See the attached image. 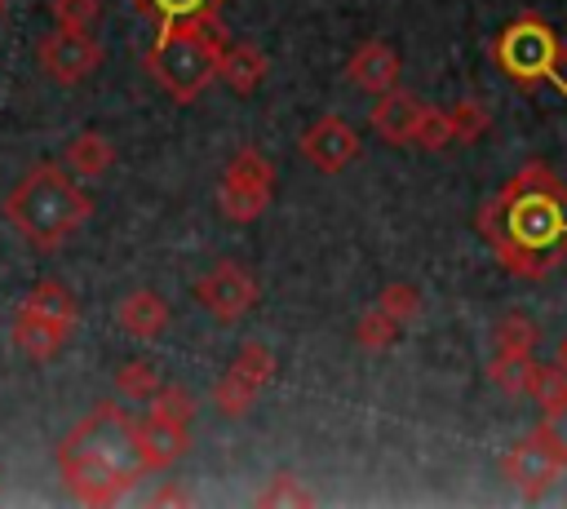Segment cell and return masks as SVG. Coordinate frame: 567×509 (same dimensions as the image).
<instances>
[{
  "mask_svg": "<svg viewBox=\"0 0 567 509\" xmlns=\"http://www.w3.org/2000/svg\"><path fill=\"white\" fill-rule=\"evenodd\" d=\"M487 376L501 394L509 398H527L532 394V381H536V363L532 354H518V350H496V359L487 363Z\"/></svg>",
  "mask_w": 567,
  "mask_h": 509,
  "instance_id": "ac0fdd59",
  "label": "cell"
},
{
  "mask_svg": "<svg viewBox=\"0 0 567 509\" xmlns=\"http://www.w3.org/2000/svg\"><path fill=\"white\" fill-rule=\"evenodd\" d=\"M49 13L62 31H93L102 18V0H49Z\"/></svg>",
  "mask_w": 567,
  "mask_h": 509,
  "instance_id": "f546056e",
  "label": "cell"
},
{
  "mask_svg": "<svg viewBox=\"0 0 567 509\" xmlns=\"http://www.w3.org/2000/svg\"><path fill=\"white\" fill-rule=\"evenodd\" d=\"M142 13H151L159 27L168 22H213L221 0H133Z\"/></svg>",
  "mask_w": 567,
  "mask_h": 509,
  "instance_id": "44dd1931",
  "label": "cell"
},
{
  "mask_svg": "<svg viewBox=\"0 0 567 509\" xmlns=\"http://www.w3.org/2000/svg\"><path fill=\"white\" fill-rule=\"evenodd\" d=\"M496 66L518 80V84H554L558 93H567L563 75H558V35L540 22V18H518L514 27L501 31L496 40Z\"/></svg>",
  "mask_w": 567,
  "mask_h": 509,
  "instance_id": "5b68a950",
  "label": "cell"
},
{
  "mask_svg": "<svg viewBox=\"0 0 567 509\" xmlns=\"http://www.w3.org/2000/svg\"><path fill=\"white\" fill-rule=\"evenodd\" d=\"M540 434H545V443L554 447V456L567 465V403H554V407H545Z\"/></svg>",
  "mask_w": 567,
  "mask_h": 509,
  "instance_id": "d6a6232c",
  "label": "cell"
},
{
  "mask_svg": "<svg viewBox=\"0 0 567 509\" xmlns=\"http://www.w3.org/2000/svg\"><path fill=\"white\" fill-rule=\"evenodd\" d=\"M195 301L217 319V323H239L257 305V279L239 261H217L199 283Z\"/></svg>",
  "mask_w": 567,
  "mask_h": 509,
  "instance_id": "ba28073f",
  "label": "cell"
},
{
  "mask_svg": "<svg viewBox=\"0 0 567 509\" xmlns=\"http://www.w3.org/2000/svg\"><path fill=\"white\" fill-rule=\"evenodd\" d=\"M478 230L505 270L540 279L567 257V186L549 168L532 164L478 212Z\"/></svg>",
  "mask_w": 567,
  "mask_h": 509,
  "instance_id": "6da1fadb",
  "label": "cell"
},
{
  "mask_svg": "<svg viewBox=\"0 0 567 509\" xmlns=\"http://www.w3.org/2000/svg\"><path fill=\"white\" fill-rule=\"evenodd\" d=\"M115 323L137 341H155L168 328V301L151 288H133L115 301Z\"/></svg>",
  "mask_w": 567,
  "mask_h": 509,
  "instance_id": "4fadbf2b",
  "label": "cell"
},
{
  "mask_svg": "<svg viewBox=\"0 0 567 509\" xmlns=\"http://www.w3.org/2000/svg\"><path fill=\"white\" fill-rule=\"evenodd\" d=\"M58 469H62L66 491L80 505H111V500H120L146 474L137 438H133V420L115 403H97L58 443Z\"/></svg>",
  "mask_w": 567,
  "mask_h": 509,
  "instance_id": "7a4b0ae2",
  "label": "cell"
},
{
  "mask_svg": "<svg viewBox=\"0 0 567 509\" xmlns=\"http://www.w3.org/2000/svg\"><path fill=\"white\" fill-rule=\"evenodd\" d=\"M301 155L319 168V173H341L359 159V133L341 120V115H319L301 137H297Z\"/></svg>",
  "mask_w": 567,
  "mask_h": 509,
  "instance_id": "9c48e42d",
  "label": "cell"
},
{
  "mask_svg": "<svg viewBox=\"0 0 567 509\" xmlns=\"http://www.w3.org/2000/svg\"><path fill=\"white\" fill-rule=\"evenodd\" d=\"M447 142H452L447 111H443V106H425V102H421V115H416V128H412V146H421V150H443Z\"/></svg>",
  "mask_w": 567,
  "mask_h": 509,
  "instance_id": "f1b7e54d",
  "label": "cell"
},
{
  "mask_svg": "<svg viewBox=\"0 0 567 509\" xmlns=\"http://www.w3.org/2000/svg\"><path fill=\"white\" fill-rule=\"evenodd\" d=\"M133 438H137V451H142L146 474H151V469H168V465L182 460L186 447H190V429H186V425H173V420H159V416L133 420Z\"/></svg>",
  "mask_w": 567,
  "mask_h": 509,
  "instance_id": "7c38bea8",
  "label": "cell"
},
{
  "mask_svg": "<svg viewBox=\"0 0 567 509\" xmlns=\"http://www.w3.org/2000/svg\"><path fill=\"white\" fill-rule=\"evenodd\" d=\"M252 500H257V505H315V491H310L297 474H275Z\"/></svg>",
  "mask_w": 567,
  "mask_h": 509,
  "instance_id": "4dcf8cb0",
  "label": "cell"
},
{
  "mask_svg": "<svg viewBox=\"0 0 567 509\" xmlns=\"http://www.w3.org/2000/svg\"><path fill=\"white\" fill-rule=\"evenodd\" d=\"M377 310H385L394 323H412L416 314H421V288L416 283H385L381 292H377V301H372Z\"/></svg>",
  "mask_w": 567,
  "mask_h": 509,
  "instance_id": "d4e9b609",
  "label": "cell"
},
{
  "mask_svg": "<svg viewBox=\"0 0 567 509\" xmlns=\"http://www.w3.org/2000/svg\"><path fill=\"white\" fill-rule=\"evenodd\" d=\"M257 385H248L239 372H221L217 381H213V407L221 412V416H230V420H239V416H248L252 412V403H257Z\"/></svg>",
  "mask_w": 567,
  "mask_h": 509,
  "instance_id": "ffe728a7",
  "label": "cell"
},
{
  "mask_svg": "<svg viewBox=\"0 0 567 509\" xmlns=\"http://www.w3.org/2000/svg\"><path fill=\"white\" fill-rule=\"evenodd\" d=\"M230 372H239L248 385L266 389V385H270V376H275V354H270L261 341H244V345H239V354L230 359Z\"/></svg>",
  "mask_w": 567,
  "mask_h": 509,
  "instance_id": "603a6c76",
  "label": "cell"
},
{
  "mask_svg": "<svg viewBox=\"0 0 567 509\" xmlns=\"http://www.w3.org/2000/svg\"><path fill=\"white\" fill-rule=\"evenodd\" d=\"M558 469H563V460L554 456V447L545 443V434H540V429H536V434H527V438L505 456V478L518 487V496H523V500H540V496L554 487Z\"/></svg>",
  "mask_w": 567,
  "mask_h": 509,
  "instance_id": "30bf717a",
  "label": "cell"
},
{
  "mask_svg": "<svg viewBox=\"0 0 567 509\" xmlns=\"http://www.w3.org/2000/svg\"><path fill=\"white\" fill-rule=\"evenodd\" d=\"M399 332H403V323H394L385 310H363V319L354 323V341L363 345V350H390L394 341H399Z\"/></svg>",
  "mask_w": 567,
  "mask_h": 509,
  "instance_id": "484cf974",
  "label": "cell"
},
{
  "mask_svg": "<svg viewBox=\"0 0 567 509\" xmlns=\"http://www.w3.org/2000/svg\"><path fill=\"white\" fill-rule=\"evenodd\" d=\"M275 195V168L270 159L257 150V146H239L221 173V186H217V208L221 217L230 221H257L266 212Z\"/></svg>",
  "mask_w": 567,
  "mask_h": 509,
  "instance_id": "8992f818",
  "label": "cell"
},
{
  "mask_svg": "<svg viewBox=\"0 0 567 509\" xmlns=\"http://www.w3.org/2000/svg\"><path fill=\"white\" fill-rule=\"evenodd\" d=\"M217 58L221 35L213 22H168L146 53V71L173 102H190L208 80H217Z\"/></svg>",
  "mask_w": 567,
  "mask_h": 509,
  "instance_id": "277c9868",
  "label": "cell"
},
{
  "mask_svg": "<svg viewBox=\"0 0 567 509\" xmlns=\"http://www.w3.org/2000/svg\"><path fill=\"white\" fill-rule=\"evenodd\" d=\"M111 164H115V142L106 133H97V128H84L62 146V168L75 181H93V177L111 173Z\"/></svg>",
  "mask_w": 567,
  "mask_h": 509,
  "instance_id": "9a60e30c",
  "label": "cell"
},
{
  "mask_svg": "<svg viewBox=\"0 0 567 509\" xmlns=\"http://www.w3.org/2000/svg\"><path fill=\"white\" fill-rule=\"evenodd\" d=\"M346 80H350L354 89H363V93H385V89H394V84H399V53H394V44H385V40H363V44L350 53V62H346Z\"/></svg>",
  "mask_w": 567,
  "mask_h": 509,
  "instance_id": "8fae6325",
  "label": "cell"
},
{
  "mask_svg": "<svg viewBox=\"0 0 567 509\" xmlns=\"http://www.w3.org/2000/svg\"><path fill=\"white\" fill-rule=\"evenodd\" d=\"M554 363H558V367H567V336H563V345H558V354H554Z\"/></svg>",
  "mask_w": 567,
  "mask_h": 509,
  "instance_id": "d590c367",
  "label": "cell"
},
{
  "mask_svg": "<svg viewBox=\"0 0 567 509\" xmlns=\"http://www.w3.org/2000/svg\"><path fill=\"white\" fill-rule=\"evenodd\" d=\"M266 71H270V62H266V53H261L257 44H221L217 80H221L226 89H235L239 97L257 93V84L266 80Z\"/></svg>",
  "mask_w": 567,
  "mask_h": 509,
  "instance_id": "2e32d148",
  "label": "cell"
},
{
  "mask_svg": "<svg viewBox=\"0 0 567 509\" xmlns=\"http://www.w3.org/2000/svg\"><path fill=\"white\" fill-rule=\"evenodd\" d=\"M151 505H190V496H186L182 487H159V491L151 496Z\"/></svg>",
  "mask_w": 567,
  "mask_h": 509,
  "instance_id": "836d02e7",
  "label": "cell"
},
{
  "mask_svg": "<svg viewBox=\"0 0 567 509\" xmlns=\"http://www.w3.org/2000/svg\"><path fill=\"white\" fill-rule=\"evenodd\" d=\"M93 204L89 195L75 186V177L62 164H40L31 168L4 199V217L9 226L40 252L62 248L84 221H89Z\"/></svg>",
  "mask_w": 567,
  "mask_h": 509,
  "instance_id": "3957f363",
  "label": "cell"
},
{
  "mask_svg": "<svg viewBox=\"0 0 567 509\" xmlns=\"http://www.w3.org/2000/svg\"><path fill=\"white\" fill-rule=\"evenodd\" d=\"M558 75H563V84H567V44H558Z\"/></svg>",
  "mask_w": 567,
  "mask_h": 509,
  "instance_id": "e575fe53",
  "label": "cell"
},
{
  "mask_svg": "<svg viewBox=\"0 0 567 509\" xmlns=\"http://www.w3.org/2000/svg\"><path fill=\"white\" fill-rule=\"evenodd\" d=\"M62 341H66V336H62L58 328H49V323L31 319L27 310H18V314H13V345H18L22 354H31V359H40V363H44V359H53V354L62 350Z\"/></svg>",
  "mask_w": 567,
  "mask_h": 509,
  "instance_id": "d6986e66",
  "label": "cell"
},
{
  "mask_svg": "<svg viewBox=\"0 0 567 509\" xmlns=\"http://www.w3.org/2000/svg\"><path fill=\"white\" fill-rule=\"evenodd\" d=\"M4 13H9V0H0V18H4Z\"/></svg>",
  "mask_w": 567,
  "mask_h": 509,
  "instance_id": "8d00e7d4",
  "label": "cell"
},
{
  "mask_svg": "<svg viewBox=\"0 0 567 509\" xmlns=\"http://www.w3.org/2000/svg\"><path fill=\"white\" fill-rule=\"evenodd\" d=\"M111 381H115V394H124V398H142V403L164 385V381H159V367L146 363V359H128V363H120Z\"/></svg>",
  "mask_w": 567,
  "mask_h": 509,
  "instance_id": "7402d4cb",
  "label": "cell"
},
{
  "mask_svg": "<svg viewBox=\"0 0 567 509\" xmlns=\"http://www.w3.org/2000/svg\"><path fill=\"white\" fill-rule=\"evenodd\" d=\"M416 115H421V102L408 93V89H385L377 93V106H372V128L390 142V146H408L412 142V128H416Z\"/></svg>",
  "mask_w": 567,
  "mask_h": 509,
  "instance_id": "5bb4252c",
  "label": "cell"
},
{
  "mask_svg": "<svg viewBox=\"0 0 567 509\" xmlns=\"http://www.w3.org/2000/svg\"><path fill=\"white\" fill-rule=\"evenodd\" d=\"M447 124H452V142H478L492 124V111L478 106L474 97H461L456 106H447Z\"/></svg>",
  "mask_w": 567,
  "mask_h": 509,
  "instance_id": "cb8c5ba5",
  "label": "cell"
},
{
  "mask_svg": "<svg viewBox=\"0 0 567 509\" xmlns=\"http://www.w3.org/2000/svg\"><path fill=\"white\" fill-rule=\"evenodd\" d=\"M102 44L93 40V31H49L35 44V62L53 84H80L102 66Z\"/></svg>",
  "mask_w": 567,
  "mask_h": 509,
  "instance_id": "52a82bcc",
  "label": "cell"
},
{
  "mask_svg": "<svg viewBox=\"0 0 567 509\" xmlns=\"http://www.w3.org/2000/svg\"><path fill=\"white\" fill-rule=\"evenodd\" d=\"M146 403H151L146 416H159V420H173V425H186V429H190V420H195V398H190L182 385H159Z\"/></svg>",
  "mask_w": 567,
  "mask_h": 509,
  "instance_id": "83f0119b",
  "label": "cell"
},
{
  "mask_svg": "<svg viewBox=\"0 0 567 509\" xmlns=\"http://www.w3.org/2000/svg\"><path fill=\"white\" fill-rule=\"evenodd\" d=\"M536 323L527 319V314H501L496 319V328H492V341H496V350H518V354H532L536 350Z\"/></svg>",
  "mask_w": 567,
  "mask_h": 509,
  "instance_id": "4316f807",
  "label": "cell"
},
{
  "mask_svg": "<svg viewBox=\"0 0 567 509\" xmlns=\"http://www.w3.org/2000/svg\"><path fill=\"white\" fill-rule=\"evenodd\" d=\"M18 310H27L31 319H40V323L58 328L62 336H71V328H75V297H71V292H66L58 279H44V283H35Z\"/></svg>",
  "mask_w": 567,
  "mask_h": 509,
  "instance_id": "e0dca14e",
  "label": "cell"
},
{
  "mask_svg": "<svg viewBox=\"0 0 567 509\" xmlns=\"http://www.w3.org/2000/svg\"><path fill=\"white\" fill-rule=\"evenodd\" d=\"M532 398L540 407H554V403H567V367H536V381H532Z\"/></svg>",
  "mask_w": 567,
  "mask_h": 509,
  "instance_id": "1f68e13d",
  "label": "cell"
}]
</instances>
